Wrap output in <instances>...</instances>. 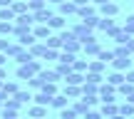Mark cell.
I'll return each instance as SVG.
<instances>
[{
	"instance_id": "obj_1",
	"label": "cell",
	"mask_w": 134,
	"mask_h": 119,
	"mask_svg": "<svg viewBox=\"0 0 134 119\" xmlns=\"http://www.w3.org/2000/svg\"><path fill=\"white\" fill-rule=\"evenodd\" d=\"M40 70H42L40 60H30L27 65H20V67H18V80H32Z\"/></svg>"
},
{
	"instance_id": "obj_2",
	"label": "cell",
	"mask_w": 134,
	"mask_h": 119,
	"mask_svg": "<svg viewBox=\"0 0 134 119\" xmlns=\"http://www.w3.org/2000/svg\"><path fill=\"white\" fill-rule=\"evenodd\" d=\"M97 94H99L102 102H114L117 99V87H112L109 82H102V84H97Z\"/></svg>"
},
{
	"instance_id": "obj_3",
	"label": "cell",
	"mask_w": 134,
	"mask_h": 119,
	"mask_svg": "<svg viewBox=\"0 0 134 119\" xmlns=\"http://www.w3.org/2000/svg\"><path fill=\"white\" fill-rule=\"evenodd\" d=\"M70 32L75 35V37L80 40V42H87V40H92V37H94V30H90V27H87L85 22H80V25H75V27H72Z\"/></svg>"
},
{
	"instance_id": "obj_4",
	"label": "cell",
	"mask_w": 134,
	"mask_h": 119,
	"mask_svg": "<svg viewBox=\"0 0 134 119\" xmlns=\"http://www.w3.org/2000/svg\"><path fill=\"white\" fill-rule=\"evenodd\" d=\"M119 13V5L117 3H104V5H99V10H97V15H99V18H114V15Z\"/></svg>"
},
{
	"instance_id": "obj_5",
	"label": "cell",
	"mask_w": 134,
	"mask_h": 119,
	"mask_svg": "<svg viewBox=\"0 0 134 119\" xmlns=\"http://www.w3.org/2000/svg\"><path fill=\"white\" fill-rule=\"evenodd\" d=\"M60 50H62V52H72V55H77V52L82 50V42H80L77 37H72V40H65Z\"/></svg>"
},
{
	"instance_id": "obj_6",
	"label": "cell",
	"mask_w": 134,
	"mask_h": 119,
	"mask_svg": "<svg viewBox=\"0 0 134 119\" xmlns=\"http://www.w3.org/2000/svg\"><path fill=\"white\" fill-rule=\"evenodd\" d=\"M132 62H134L132 57H114V60H112V67H114L117 72H127L132 67Z\"/></svg>"
},
{
	"instance_id": "obj_7",
	"label": "cell",
	"mask_w": 134,
	"mask_h": 119,
	"mask_svg": "<svg viewBox=\"0 0 134 119\" xmlns=\"http://www.w3.org/2000/svg\"><path fill=\"white\" fill-rule=\"evenodd\" d=\"M52 15H55V13H52V10L47 8V5H45V8L35 10V13H32V18H35V22H42V25H45V22H47L50 18H52Z\"/></svg>"
},
{
	"instance_id": "obj_8",
	"label": "cell",
	"mask_w": 134,
	"mask_h": 119,
	"mask_svg": "<svg viewBox=\"0 0 134 119\" xmlns=\"http://www.w3.org/2000/svg\"><path fill=\"white\" fill-rule=\"evenodd\" d=\"M82 50H85V55H94L97 57V52L102 50V45L97 42V37H92V40H87V42H82Z\"/></svg>"
},
{
	"instance_id": "obj_9",
	"label": "cell",
	"mask_w": 134,
	"mask_h": 119,
	"mask_svg": "<svg viewBox=\"0 0 134 119\" xmlns=\"http://www.w3.org/2000/svg\"><path fill=\"white\" fill-rule=\"evenodd\" d=\"M60 15L67 18V15H77V5L72 3V0H62L60 3Z\"/></svg>"
},
{
	"instance_id": "obj_10",
	"label": "cell",
	"mask_w": 134,
	"mask_h": 119,
	"mask_svg": "<svg viewBox=\"0 0 134 119\" xmlns=\"http://www.w3.org/2000/svg\"><path fill=\"white\" fill-rule=\"evenodd\" d=\"M94 15H97V8H94V5H82V8H77V18H80V20H85V18H94Z\"/></svg>"
},
{
	"instance_id": "obj_11",
	"label": "cell",
	"mask_w": 134,
	"mask_h": 119,
	"mask_svg": "<svg viewBox=\"0 0 134 119\" xmlns=\"http://www.w3.org/2000/svg\"><path fill=\"white\" fill-rule=\"evenodd\" d=\"M117 112H119V109H117V102H102V109H99V114H102V117L109 119V117H114Z\"/></svg>"
},
{
	"instance_id": "obj_12",
	"label": "cell",
	"mask_w": 134,
	"mask_h": 119,
	"mask_svg": "<svg viewBox=\"0 0 134 119\" xmlns=\"http://www.w3.org/2000/svg\"><path fill=\"white\" fill-rule=\"evenodd\" d=\"M35 77H37V80L42 82V84H45V82H57V80H60V77L55 75V70H40Z\"/></svg>"
},
{
	"instance_id": "obj_13",
	"label": "cell",
	"mask_w": 134,
	"mask_h": 119,
	"mask_svg": "<svg viewBox=\"0 0 134 119\" xmlns=\"http://www.w3.org/2000/svg\"><path fill=\"white\" fill-rule=\"evenodd\" d=\"M37 40H35V35L32 32H23V35H18V45L20 47H30V45H35Z\"/></svg>"
},
{
	"instance_id": "obj_14",
	"label": "cell",
	"mask_w": 134,
	"mask_h": 119,
	"mask_svg": "<svg viewBox=\"0 0 134 119\" xmlns=\"http://www.w3.org/2000/svg\"><path fill=\"white\" fill-rule=\"evenodd\" d=\"M45 25H47L50 30H62V27H65V18H62V15H52Z\"/></svg>"
},
{
	"instance_id": "obj_15",
	"label": "cell",
	"mask_w": 134,
	"mask_h": 119,
	"mask_svg": "<svg viewBox=\"0 0 134 119\" xmlns=\"http://www.w3.org/2000/svg\"><path fill=\"white\" fill-rule=\"evenodd\" d=\"M85 82L97 87V84H102V82H104V77H102L99 72H85Z\"/></svg>"
},
{
	"instance_id": "obj_16",
	"label": "cell",
	"mask_w": 134,
	"mask_h": 119,
	"mask_svg": "<svg viewBox=\"0 0 134 119\" xmlns=\"http://www.w3.org/2000/svg\"><path fill=\"white\" fill-rule=\"evenodd\" d=\"M65 82H67V84H75V87H80L82 82H85V75H82V72H70V75L65 77Z\"/></svg>"
},
{
	"instance_id": "obj_17",
	"label": "cell",
	"mask_w": 134,
	"mask_h": 119,
	"mask_svg": "<svg viewBox=\"0 0 134 119\" xmlns=\"http://www.w3.org/2000/svg\"><path fill=\"white\" fill-rule=\"evenodd\" d=\"M35 40H47L50 37V35H52V30H50L47 27V25H37V27H35Z\"/></svg>"
},
{
	"instance_id": "obj_18",
	"label": "cell",
	"mask_w": 134,
	"mask_h": 119,
	"mask_svg": "<svg viewBox=\"0 0 134 119\" xmlns=\"http://www.w3.org/2000/svg\"><path fill=\"white\" fill-rule=\"evenodd\" d=\"M97 27H99L102 32H109L112 27H117V22H114V18H99V22H97Z\"/></svg>"
},
{
	"instance_id": "obj_19",
	"label": "cell",
	"mask_w": 134,
	"mask_h": 119,
	"mask_svg": "<svg viewBox=\"0 0 134 119\" xmlns=\"http://www.w3.org/2000/svg\"><path fill=\"white\" fill-rule=\"evenodd\" d=\"M62 94L67 97V99H77V97H82V89L80 87H75V84H65V92Z\"/></svg>"
},
{
	"instance_id": "obj_20",
	"label": "cell",
	"mask_w": 134,
	"mask_h": 119,
	"mask_svg": "<svg viewBox=\"0 0 134 119\" xmlns=\"http://www.w3.org/2000/svg\"><path fill=\"white\" fill-rule=\"evenodd\" d=\"M67 102H70V99H67L65 94H55L52 99H50V107H55V109H65Z\"/></svg>"
},
{
	"instance_id": "obj_21",
	"label": "cell",
	"mask_w": 134,
	"mask_h": 119,
	"mask_svg": "<svg viewBox=\"0 0 134 119\" xmlns=\"http://www.w3.org/2000/svg\"><path fill=\"white\" fill-rule=\"evenodd\" d=\"M18 89H20V84H18L15 80H13V82H3V94H5V97H13Z\"/></svg>"
},
{
	"instance_id": "obj_22",
	"label": "cell",
	"mask_w": 134,
	"mask_h": 119,
	"mask_svg": "<svg viewBox=\"0 0 134 119\" xmlns=\"http://www.w3.org/2000/svg\"><path fill=\"white\" fill-rule=\"evenodd\" d=\"M107 82H109L112 87H119L122 82H124V72H117V70H114V72H112L109 77H107Z\"/></svg>"
},
{
	"instance_id": "obj_23",
	"label": "cell",
	"mask_w": 134,
	"mask_h": 119,
	"mask_svg": "<svg viewBox=\"0 0 134 119\" xmlns=\"http://www.w3.org/2000/svg\"><path fill=\"white\" fill-rule=\"evenodd\" d=\"M10 10H13L15 15H23V13H30V10H27V3H20V0H13V3H10Z\"/></svg>"
},
{
	"instance_id": "obj_24",
	"label": "cell",
	"mask_w": 134,
	"mask_h": 119,
	"mask_svg": "<svg viewBox=\"0 0 134 119\" xmlns=\"http://www.w3.org/2000/svg\"><path fill=\"white\" fill-rule=\"evenodd\" d=\"M97 60H99L102 65H112L114 55H112V50H99V52H97Z\"/></svg>"
},
{
	"instance_id": "obj_25",
	"label": "cell",
	"mask_w": 134,
	"mask_h": 119,
	"mask_svg": "<svg viewBox=\"0 0 134 119\" xmlns=\"http://www.w3.org/2000/svg\"><path fill=\"white\" fill-rule=\"evenodd\" d=\"M32 99H35V104H40V107H50V99H52V97L45 94V92H37V94H32Z\"/></svg>"
},
{
	"instance_id": "obj_26",
	"label": "cell",
	"mask_w": 134,
	"mask_h": 119,
	"mask_svg": "<svg viewBox=\"0 0 134 119\" xmlns=\"http://www.w3.org/2000/svg\"><path fill=\"white\" fill-rule=\"evenodd\" d=\"M117 109H119L122 117H134V104H129V102H124V104H117Z\"/></svg>"
},
{
	"instance_id": "obj_27",
	"label": "cell",
	"mask_w": 134,
	"mask_h": 119,
	"mask_svg": "<svg viewBox=\"0 0 134 119\" xmlns=\"http://www.w3.org/2000/svg\"><path fill=\"white\" fill-rule=\"evenodd\" d=\"M45 47H50V50H60V47H62V40H60L57 35H50V37L45 40Z\"/></svg>"
},
{
	"instance_id": "obj_28",
	"label": "cell",
	"mask_w": 134,
	"mask_h": 119,
	"mask_svg": "<svg viewBox=\"0 0 134 119\" xmlns=\"http://www.w3.org/2000/svg\"><path fill=\"white\" fill-rule=\"evenodd\" d=\"M0 22H15V13L10 8H0Z\"/></svg>"
},
{
	"instance_id": "obj_29",
	"label": "cell",
	"mask_w": 134,
	"mask_h": 119,
	"mask_svg": "<svg viewBox=\"0 0 134 119\" xmlns=\"http://www.w3.org/2000/svg\"><path fill=\"white\" fill-rule=\"evenodd\" d=\"M27 52L32 55V57H42V55H45V45L42 42H35V45H30V47H27Z\"/></svg>"
},
{
	"instance_id": "obj_30",
	"label": "cell",
	"mask_w": 134,
	"mask_h": 119,
	"mask_svg": "<svg viewBox=\"0 0 134 119\" xmlns=\"http://www.w3.org/2000/svg\"><path fill=\"white\" fill-rule=\"evenodd\" d=\"M117 94H122V97H129V94H134V84H129V82H122V84L117 87Z\"/></svg>"
},
{
	"instance_id": "obj_31",
	"label": "cell",
	"mask_w": 134,
	"mask_h": 119,
	"mask_svg": "<svg viewBox=\"0 0 134 119\" xmlns=\"http://www.w3.org/2000/svg\"><path fill=\"white\" fill-rule=\"evenodd\" d=\"M30 60H35V57H32V55L27 52V50H20V52L15 55V62H18V65H27Z\"/></svg>"
},
{
	"instance_id": "obj_32",
	"label": "cell",
	"mask_w": 134,
	"mask_h": 119,
	"mask_svg": "<svg viewBox=\"0 0 134 119\" xmlns=\"http://www.w3.org/2000/svg\"><path fill=\"white\" fill-rule=\"evenodd\" d=\"M70 72H72V67H70V65H62V62H57V67H55V75H57L60 80H65Z\"/></svg>"
},
{
	"instance_id": "obj_33",
	"label": "cell",
	"mask_w": 134,
	"mask_h": 119,
	"mask_svg": "<svg viewBox=\"0 0 134 119\" xmlns=\"http://www.w3.org/2000/svg\"><path fill=\"white\" fill-rule=\"evenodd\" d=\"M30 117H32V119H42V117H47V107H40V104H35L32 109H30Z\"/></svg>"
},
{
	"instance_id": "obj_34",
	"label": "cell",
	"mask_w": 134,
	"mask_h": 119,
	"mask_svg": "<svg viewBox=\"0 0 134 119\" xmlns=\"http://www.w3.org/2000/svg\"><path fill=\"white\" fill-rule=\"evenodd\" d=\"M104 67H107V65H102L99 60H92V62H87V72H99V75H102V72H104Z\"/></svg>"
},
{
	"instance_id": "obj_35",
	"label": "cell",
	"mask_w": 134,
	"mask_h": 119,
	"mask_svg": "<svg viewBox=\"0 0 134 119\" xmlns=\"http://www.w3.org/2000/svg\"><path fill=\"white\" fill-rule=\"evenodd\" d=\"M40 92H45V94L55 97V94H57V84H55V82H45V84L40 87Z\"/></svg>"
},
{
	"instance_id": "obj_36",
	"label": "cell",
	"mask_w": 134,
	"mask_h": 119,
	"mask_svg": "<svg viewBox=\"0 0 134 119\" xmlns=\"http://www.w3.org/2000/svg\"><path fill=\"white\" fill-rule=\"evenodd\" d=\"M70 109H72V112H75V114H77V117H82V114H85V112H87V109H90V107H87V104H85V102H82V99H80V102H75V104H72V107H70Z\"/></svg>"
},
{
	"instance_id": "obj_37",
	"label": "cell",
	"mask_w": 134,
	"mask_h": 119,
	"mask_svg": "<svg viewBox=\"0 0 134 119\" xmlns=\"http://www.w3.org/2000/svg\"><path fill=\"white\" fill-rule=\"evenodd\" d=\"M87 62L90 60H75L72 62V72H82V75H85L87 72Z\"/></svg>"
},
{
	"instance_id": "obj_38",
	"label": "cell",
	"mask_w": 134,
	"mask_h": 119,
	"mask_svg": "<svg viewBox=\"0 0 134 119\" xmlns=\"http://www.w3.org/2000/svg\"><path fill=\"white\" fill-rule=\"evenodd\" d=\"M112 55H114V57H132L129 50H127V45H117V47L112 50Z\"/></svg>"
},
{
	"instance_id": "obj_39",
	"label": "cell",
	"mask_w": 134,
	"mask_h": 119,
	"mask_svg": "<svg viewBox=\"0 0 134 119\" xmlns=\"http://www.w3.org/2000/svg\"><path fill=\"white\" fill-rule=\"evenodd\" d=\"M45 5H47V0H27V10H30V13H35V10L45 8Z\"/></svg>"
},
{
	"instance_id": "obj_40",
	"label": "cell",
	"mask_w": 134,
	"mask_h": 119,
	"mask_svg": "<svg viewBox=\"0 0 134 119\" xmlns=\"http://www.w3.org/2000/svg\"><path fill=\"white\" fill-rule=\"evenodd\" d=\"M77 57H75V55H72V52H60V57H57V62H62V65H70L72 67V62H75Z\"/></svg>"
},
{
	"instance_id": "obj_41",
	"label": "cell",
	"mask_w": 134,
	"mask_h": 119,
	"mask_svg": "<svg viewBox=\"0 0 134 119\" xmlns=\"http://www.w3.org/2000/svg\"><path fill=\"white\" fill-rule=\"evenodd\" d=\"M15 99H18L20 102V104H25V102H30V99H32V94H30V92H23V89H18V92H15Z\"/></svg>"
},
{
	"instance_id": "obj_42",
	"label": "cell",
	"mask_w": 134,
	"mask_h": 119,
	"mask_svg": "<svg viewBox=\"0 0 134 119\" xmlns=\"http://www.w3.org/2000/svg\"><path fill=\"white\" fill-rule=\"evenodd\" d=\"M82 102H85V104L92 109V107H94L97 102H99V94H82Z\"/></svg>"
},
{
	"instance_id": "obj_43",
	"label": "cell",
	"mask_w": 134,
	"mask_h": 119,
	"mask_svg": "<svg viewBox=\"0 0 134 119\" xmlns=\"http://www.w3.org/2000/svg\"><path fill=\"white\" fill-rule=\"evenodd\" d=\"M122 30H124L127 35H132V37H134V15H129V18H127V22L122 25Z\"/></svg>"
},
{
	"instance_id": "obj_44",
	"label": "cell",
	"mask_w": 134,
	"mask_h": 119,
	"mask_svg": "<svg viewBox=\"0 0 134 119\" xmlns=\"http://www.w3.org/2000/svg\"><path fill=\"white\" fill-rule=\"evenodd\" d=\"M82 22H85V25H87L90 30H97V22H99V15H94V18H85Z\"/></svg>"
},
{
	"instance_id": "obj_45",
	"label": "cell",
	"mask_w": 134,
	"mask_h": 119,
	"mask_svg": "<svg viewBox=\"0 0 134 119\" xmlns=\"http://www.w3.org/2000/svg\"><path fill=\"white\" fill-rule=\"evenodd\" d=\"M60 57V52L57 50H50V47H45V55H42V60H57Z\"/></svg>"
},
{
	"instance_id": "obj_46",
	"label": "cell",
	"mask_w": 134,
	"mask_h": 119,
	"mask_svg": "<svg viewBox=\"0 0 134 119\" xmlns=\"http://www.w3.org/2000/svg\"><path fill=\"white\" fill-rule=\"evenodd\" d=\"M13 30H15L13 22H0V35H10Z\"/></svg>"
},
{
	"instance_id": "obj_47",
	"label": "cell",
	"mask_w": 134,
	"mask_h": 119,
	"mask_svg": "<svg viewBox=\"0 0 134 119\" xmlns=\"http://www.w3.org/2000/svg\"><path fill=\"white\" fill-rule=\"evenodd\" d=\"M82 119H102V114L97 109H87L85 114H82Z\"/></svg>"
},
{
	"instance_id": "obj_48",
	"label": "cell",
	"mask_w": 134,
	"mask_h": 119,
	"mask_svg": "<svg viewBox=\"0 0 134 119\" xmlns=\"http://www.w3.org/2000/svg\"><path fill=\"white\" fill-rule=\"evenodd\" d=\"M77 114H75V112H72V109H67V107H65V109H60V119H75Z\"/></svg>"
},
{
	"instance_id": "obj_49",
	"label": "cell",
	"mask_w": 134,
	"mask_h": 119,
	"mask_svg": "<svg viewBox=\"0 0 134 119\" xmlns=\"http://www.w3.org/2000/svg\"><path fill=\"white\" fill-rule=\"evenodd\" d=\"M0 119H18V112H10V109H3V117Z\"/></svg>"
},
{
	"instance_id": "obj_50",
	"label": "cell",
	"mask_w": 134,
	"mask_h": 119,
	"mask_svg": "<svg viewBox=\"0 0 134 119\" xmlns=\"http://www.w3.org/2000/svg\"><path fill=\"white\" fill-rule=\"evenodd\" d=\"M27 84L32 87V89H40V87H42V82H40L37 77H32V80H27Z\"/></svg>"
},
{
	"instance_id": "obj_51",
	"label": "cell",
	"mask_w": 134,
	"mask_h": 119,
	"mask_svg": "<svg viewBox=\"0 0 134 119\" xmlns=\"http://www.w3.org/2000/svg\"><path fill=\"white\" fill-rule=\"evenodd\" d=\"M124 82H129V84H134V70H127V75H124Z\"/></svg>"
},
{
	"instance_id": "obj_52",
	"label": "cell",
	"mask_w": 134,
	"mask_h": 119,
	"mask_svg": "<svg viewBox=\"0 0 134 119\" xmlns=\"http://www.w3.org/2000/svg\"><path fill=\"white\" fill-rule=\"evenodd\" d=\"M8 47H10V42H8V40H0V52H8Z\"/></svg>"
},
{
	"instance_id": "obj_53",
	"label": "cell",
	"mask_w": 134,
	"mask_h": 119,
	"mask_svg": "<svg viewBox=\"0 0 134 119\" xmlns=\"http://www.w3.org/2000/svg\"><path fill=\"white\" fill-rule=\"evenodd\" d=\"M127 50H129V55L134 57V37H129V42H127Z\"/></svg>"
},
{
	"instance_id": "obj_54",
	"label": "cell",
	"mask_w": 134,
	"mask_h": 119,
	"mask_svg": "<svg viewBox=\"0 0 134 119\" xmlns=\"http://www.w3.org/2000/svg\"><path fill=\"white\" fill-rule=\"evenodd\" d=\"M92 5H94V8H99V5H104V3H109V0H90Z\"/></svg>"
},
{
	"instance_id": "obj_55",
	"label": "cell",
	"mask_w": 134,
	"mask_h": 119,
	"mask_svg": "<svg viewBox=\"0 0 134 119\" xmlns=\"http://www.w3.org/2000/svg\"><path fill=\"white\" fill-rule=\"evenodd\" d=\"M72 3H75L77 8H82V5H90V0H72Z\"/></svg>"
},
{
	"instance_id": "obj_56",
	"label": "cell",
	"mask_w": 134,
	"mask_h": 119,
	"mask_svg": "<svg viewBox=\"0 0 134 119\" xmlns=\"http://www.w3.org/2000/svg\"><path fill=\"white\" fill-rule=\"evenodd\" d=\"M10 3L13 0H0V8H10Z\"/></svg>"
},
{
	"instance_id": "obj_57",
	"label": "cell",
	"mask_w": 134,
	"mask_h": 119,
	"mask_svg": "<svg viewBox=\"0 0 134 119\" xmlns=\"http://www.w3.org/2000/svg\"><path fill=\"white\" fill-rule=\"evenodd\" d=\"M8 77V72H5V67H0V80H5Z\"/></svg>"
},
{
	"instance_id": "obj_58",
	"label": "cell",
	"mask_w": 134,
	"mask_h": 119,
	"mask_svg": "<svg viewBox=\"0 0 134 119\" xmlns=\"http://www.w3.org/2000/svg\"><path fill=\"white\" fill-rule=\"evenodd\" d=\"M5 60H8V55H3V52H0V67L5 65Z\"/></svg>"
},
{
	"instance_id": "obj_59",
	"label": "cell",
	"mask_w": 134,
	"mask_h": 119,
	"mask_svg": "<svg viewBox=\"0 0 134 119\" xmlns=\"http://www.w3.org/2000/svg\"><path fill=\"white\" fill-rule=\"evenodd\" d=\"M127 102H129V104H134V94H129V97H127Z\"/></svg>"
},
{
	"instance_id": "obj_60",
	"label": "cell",
	"mask_w": 134,
	"mask_h": 119,
	"mask_svg": "<svg viewBox=\"0 0 134 119\" xmlns=\"http://www.w3.org/2000/svg\"><path fill=\"white\" fill-rule=\"evenodd\" d=\"M109 119H124V117H122L119 112H117V114H114V117H109Z\"/></svg>"
}]
</instances>
